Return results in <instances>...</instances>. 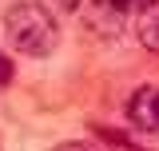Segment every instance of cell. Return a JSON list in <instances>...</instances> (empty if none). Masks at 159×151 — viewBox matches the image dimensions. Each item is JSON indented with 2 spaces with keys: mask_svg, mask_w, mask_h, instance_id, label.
Returning a JSON list of instances; mask_svg holds the SVG:
<instances>
[{
  "mask_svg": "<svg viewBox=\"0 0 159 151\" xmlns=\"http://www.w3.org/2000/svg\"><path fill=\"white\" fill-rule=\"evenodd\" d=\"M4 36H8L12 52L44 60V56H52L56 44H60V24L40 0H16L4 12Z\"/></svg>",
  "mask_w": 159,
  "mask_h": 151,
  "instance_id": "obj_1",
  "label": "cell"
},
{
  "mask_svg": "<svg viewBox=\"0 0 159 151\" xmlns=\"http://www.w3.org/2000/svg\"><path fill=\"white\" fill-rule=\"evenodd\" d=\"M127 8H119L111 0H88V8H84V24H88V32H99V36H119L123 28H127Z\"/></svg>",
  "mask_w": 159,
  "mask_h": 151,
  "instance_id": "obj_2",
  "label": "cell"
},
{
  "mask_svg": "<svg viewBox=\"0 0 159 151\" xmlns=\"http://www.w3.org/2000/svg\"><path fill=\"white\" fill-rule=\"evenodd\" d=\"M127 119L135 123L139 131H159V88L155 84H143L131 92L127 99Z\"/></svg>",
  "mask_w": 159,
  "mask_h": 151,
  "instance_id": "obj_3",
  "label": "cell"
},
{
  "mask_svg": "<svg viewBox=\"0 0 159 151\" xmlns=\"http://www.w3.org/2000/svg\"><path fill=\"white\" fill-rule=\"evenodd\" d=\"M135 36H139V44H143L151 56H159V0H151L147 8H139Z\"/></svg>",
  "mask_w": 159,
  "mask_h": 151,
  "instance_id": "obj_4",
  "label": "cell"
},
{
  "mask_svg": "<svg viewBox=\"0 0 159 151\" xmlns=\"http://www.w3.org/2000/svg\"><path fill=\"white\" fill-rule=\"evenodd\" d=\"M52 16H72V12H80L84 8V0H40Z\"/></svg>",
  "mask_w": 159,
  "mask_h": 151,
  "instance_id": "obj_5",
  "label": "cell"
},
{
  "mask_svg": "<svg viewBox=\"0 0 159 151\" xmlns=\"http://www.w3.org/2000/svg\"><path fill=\"white\" fill-rule=\"evenodd\" d=\"M52 151H96L92 143H80V139H68V143H56Z\"/></svg>",
  "mask_w": 159,
  "mask_h": 151,
  "instance_id": "obj_6",
  "label": "cell"
},
{
  "mask_svg": "<svg viewBox=\"0 0 159 151\" xmlns=\"http://www.w3.org/2000/svg\"><path fill=\"white\" fill-rule=\"evenodd\" d=\"M8 80H12V60L0 52V84H8Z\"/></svg>",
  "mask_w": 159,
  "mask_h": 151,
  "instance_id": "obj_7",
  "label": "cell"
},
{
  "mask_svg": "<svg viewBox=\"0 0 159 151\" xmlns=\"http://www.w3.org/2000/svg\"><path fill=\"white\" fill-rule=\"evenodd\" d=\"M111 4H119V8H127V12H131V8H147L151 0H111Z\"/></svg>",
  "mask_w": 159,
  "mask_h": 151,
  "instance_id": "obj_8",
  "label": "cell"
}]
</instances>
